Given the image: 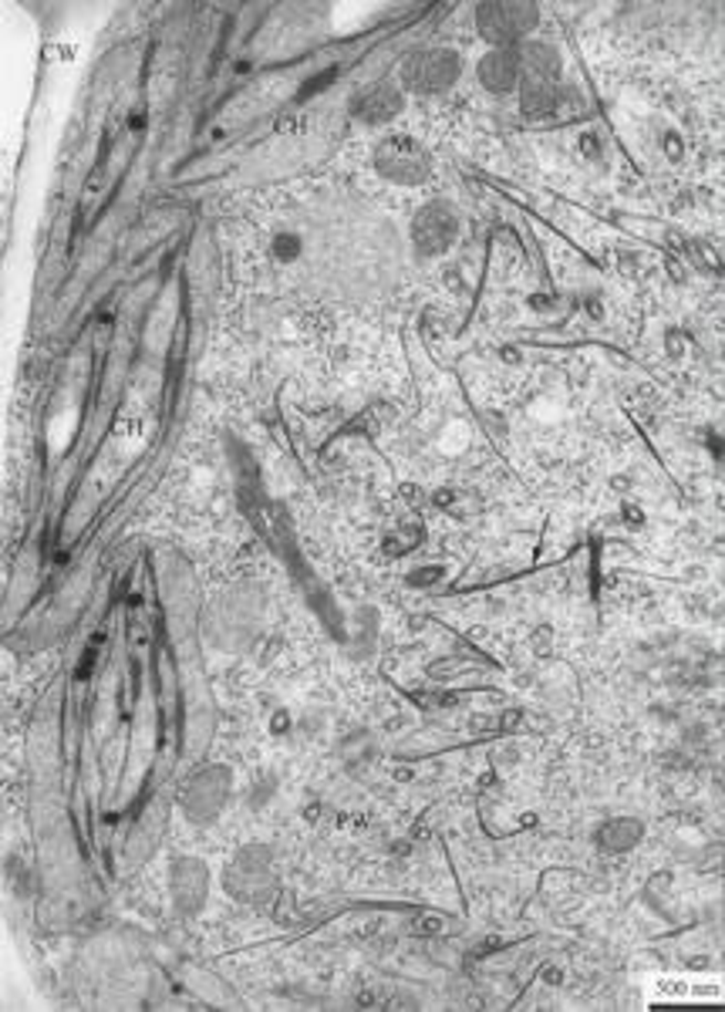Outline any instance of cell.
Instances as JSON below:
<instances>
[{"instance_id":"obj_1","label":"cell","mask_w":725,"mask_h":1012,"mask_svg":"<svg viewBox=\"0 0 725 1012\" xmlns=\"http://www.w3.org/2000/svg\"><path fill=\"white\" fill-rule=\"evenodd\" d=\"M537 4L526 0H486L476 8V28L493 48H516L537 28Z\"/></svg>"},{"instance_id":"obj_2","label":"cell","mask_w":725,"mask_h":1012,"mask_svg":"<svg viewBox=\"0 0 725 1012\" xmlns=\"http://www.w3.org/2000/svg\"><path fill=\"white\" fill-rule=\"evenodd\" d=\"M459 75H463V58L449 48L416 51L402 64V85L416 95H439V92L452 88Z\"/></svg>"},{"instance_id":"obj_3","label":"cell","mask_w":725,"mask_h":1012,"mask_svg":"<svg viewBox=\"0 0 725 1012\" xmlns=\"http://www.w3.org/2000/svg\"><path fill=\"white\" fill-rule=\"evenodd\" d=\"M375 166L388 182H399V186H419L432 173L429 153L416 139H406V135H391V139H385L375 153Z\"/></svg>"},{"instance_id":"obj_4","label":"cell","mask_w":725,"mask_h":1012,"mask_svg":"<svg viewBox=\"0 0 725 1012\" xmlns=\"http://www.w3.org/2000/svg\"><path fill=\"white\" fill-rule=\"evenodd\" d=\"M455 237H459V220L449 202H429L412 220V240L422 257L445 253L455 243Z\"/></svg>"},{"instance_id":"obj_5","label":"cell","mask_w":725,"mask_h":1012,"mask_svg":"<svg viewBox=\"0 0 725 1012\" xmlns=\"http://www.w3.org/2000/svg\"><path fill=\"white\" fill-rule=\"evenodd\" d=\"M227 790H230V780L223 770H207L200 773L189 790H186V810L196 817V821H210L213 814H220V806L227 800Z\"/></svg>"},{"instance_id":"obj_6","label":"cell","mask_w":725,"mask_h":1012,"mask_svg":"<svg viewBox=\"0 0 725 1012\" xmlns=\"http://www.w3.org/2000/svg\"><path fill=\"white\" fill-rule=\"evenodd\" d=\"M480 82L496 92L506 95L513 88H519L523 82V64H519V51L516 48H493L483 61H480Z\"/></svg>"},{"instance_id":"obj_7","label":"cell","mask_w":725,"mask_h":1012,"mask_svg":"<svg viewBox=\"0 0 725 1012\" xmlns=\"http://www.w3.org/2000/svg\"><path fill=\"white\" fill-rule=\"evenodd\" d=\"M271 881V864L263 851H246L237 857V864L227 870V888L240 898H256V888Z\"/></svg>"},{"instance_id":"obj_8","label":"cell","mask_w":725,"mask_h":1012,"mask_svg":"<svg viewBox=\"0 0 725 1012\" xmlns=\"http://www.w3.org/2000/svg\"><path fill=\"white\" fill-rule=\"evenodd\" d=\"M402 105H406L402 92L395 85H375V88H368L365 95L355 98V118H361L368 125H385L402 112Z\"/></svg>"},{"instance_id":"obj_9","label":"cell","mask_w":725,"mask_h":1012,"mask_svg":"<svg viewBox=\"0 0 725 1012\" xmlns=\"http://www.w3.org/2000/svg\"><path fill=\"white\" fill-rule=\"evenodd\" d=\"M560 102V88H557V79H523L519 82V108L523 115L530 118H540V115H550Z\"/></svg>"},{"instance_id":"obj_10","label":"cell","mask_w":725,"mask_h":1012,"mask_svg":"<svg viewBox=\"0 0 725 1012\" xmlns=\"http://www.w3.org/2000/svg\"><path fill=\"white\" fill-rule=\"evenodd\" d=\"M516 51H519V64H523V79H557L560 54L550 44L523 41V44H516Z\"/></svg>"},{"instance_id":"obj_11","label":"cell","mask_w":725,"mask_h":1012,"mask_svg":"<svg viewBox=\"0 0 725 1012\" xmlns=\"http://www.w3.org/2000/svg\"><path fill=\"white\" fill-rule=\"evenodd\" d=\"M638 841H641V824H634V821H611L601 834V844L608 851H628Z\"/></svg>"},{"instance_id":"obj_12","label":"cell","mask_w":725,"mask_h":1012,"mask_svg":"<svg viewBox=\"0 0 725 1012\" xmlns=\"http://www.w3.org/2000/svg\"><path fill=\"white\" fill-rule=\"evenodd\" d=\"M442 577V571H422V574H412V581L416 584H429V581H439Z\"/></svg>"},{"instance_id":"obj_13","label":"cell","mask_w":725,"mask_h":1012,"mask_svg":"<svg viewBox=\"0 0 725 1012\" xmlns=\"http://www.w3.org/2000/svg\"><path fill=\"white\" fill-rule=\"evenodd\" d=\"M277 253H284V257H291V253H297V243H294V240H287V243H284V240H281V243H277Z\"/></svg>"},{"instance_id":"obj_14","label":"cell","mask_w":725,"mask_h":1012,"mask_svg":"<svg viewBox=\"0 0 725 1012\" xmlns=\"http://www.w3.org/2000/svg\"><path fill=\"white\" fill-rule=\"evenodd\" d=\"M419 931H439V921H422Z\"/></svg>"}]
</instances>
